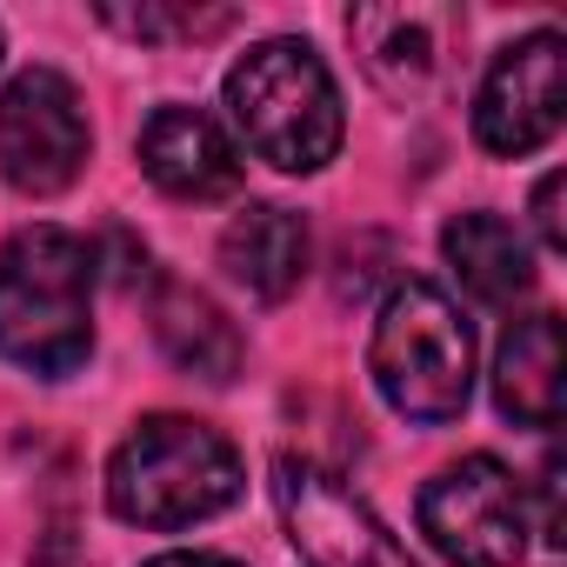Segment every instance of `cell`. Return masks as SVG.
Here are the masks:
<instances>
[{
    "mask_svg": "<svg viewBox=\"0 0 567 567\" xmlns=\"http://www.w3.org/2000/svg\"><path fill=\"white\" fill-rule=\"evenodd\" d=\"M87 107L81 87L61 68H28L8 81L0 94V174H8L14 194H61L74 187V174L87 167Z\"/></svg>",
    "mask_w": 567,
    "mask_h": 567,
    "instance_id": "cell-6",
    "label": "cell"
},
{
    "mask_svg": "<svg viewBox=\"0 0 567 567\" xmlns=\"http://www.w3.org/2000/svg\"><path fill=\"white\" fill-rule=\"evenodd\" d=\"M147 567H240V560H227V554H161Z\"/></svg>",
    "mask_w": 567,
    "mask_h": 567,
    "instance_id": "cell-18",
    "label": "cell"
},
{
    "mask_svg": "<svg viewBox=\"0 0 567 567\" xmlns=\"http://www.w3.org/2000/svg\"><path fill=\"white\" fill-rule=\"evenodd\" d=\"M227 114L240 141L280 174H321L341 154L348 114L328 61L308 41H260L227 68Z\"/></svg>",
    "mask_w": 567,
    "mask_h": 567,
    "instance_id": "cell-2",
    "label": "cell"
},
{
    "mask_svg": "<svg viewBox=\"0 0 567 567\" xmlns=\"http://www.w3.org/2000/svg\"><path fill=\"white\" fill-rule=\"evenodd\" d=\"M441 254L447 267L461 274V288L487 308H514L527 288H534V254H527V234L501 214H454L441 227Z\"/></svg>",
    "mask_w": 567,
    "mask_h": 567,
    "instance_id": "cell-12",
    "label": "cell"
},
{
    "mask_svg": "<svg viewBox=\"0 0 567 567\" xmlns=\"http://www.w3.org/2000/svg\"><path fill=\"white\" fill-rule=\"evenodd\" d=\"M154 341H161V354L181 374L214 381V388H227L240 374V354H247L240 328L200 288H181V280H161V288H154Z\"/></svg>",
    "mask_w": 567,
    "mask_h": 567,
    "instance_id": "cell-13",
    "label": "cell"
},
{
    "mask_svg": "<svg viewBox=\"0 0 567 567\" xmlns=\"http://www.w3.org/2000/svg\"><path fill=\"white\" fill-rule=\"evenodd\" d=\"M274 501L308 567H414V554L381 527V514L315 461H274Z\"/></svg>",
    "mask_w": 567,
    "mask_h": 567,
    "instance_id": "cell-7",
    "label": "cell"
},
{
    "mask_svg": "<svg viewBox=\"0 0 567 567\" xmlns=\"http://www.w3.org/2000/svg\"><path fill=\"white\" fill-rule=\"evenodd\" d=\"M368 374L381 401L421 427L461 421L474 394V334L434 280H401L374 315Z\"/></svg>",
    "mask_w": 567,
    "mask_h": 567,
    "instance_id": "cell-4",
    "label": "cell"
},
{
    "mask_svg": "<svg viewBox=\"0 0 567 567\" xmlns=\"http://www.w3.org/2000/svg\"><path fill=\"white\" fill-rule=\"evenodd\" d=\"M560 114H567V41L540 28L487 68L474 94V141L501 161H520L560 134Z\"/></svg>",
    "mask_w": 567,
    "mask_h": 567,
    "instance_id": "cell-8",
    "label": "cell"
},
{
    "mask_svg": "<svg viewBox=\"0 0 567 567\" xmlns=\"http://www.w3.org/2000/svg\"><path fill=\"white\" fill-rule=\"evenodd\" d=\"M240 494V454L220 427L194 414H147L107 461V507L127 527H194L234 507Z\"/></svg>",
    "mask_w": 567,
    "mask_h": 567,
    "instance_id": "cell-3",
    "label": "cell"
},
{
    "mask_svg": "<svg viewBox=\"0 0 567 567\" xmlns=\"http://www.w3.org/2000/svg\"><path fill=\"white\" fill-rule=\"evenodd\" d=\"M0 54H8V41H0Z\"/></svg>",
    "mask_w": 567,
    "mask_h": 567,
    "instance_id": "cell-19",
    "label": "cell"
},
{
    "mask_svg": "<svg viewBox=\"0 0 567 567\" xmlns=\"http://www.w3.org/2000/svg\"><path fill=\"white\" fill-rule=\"evenodd\" d=\"M348 34L361 41L368 68L388 81V87H408L434 68V21L427 14H408V8H368L348 21Z\"/></svg>",
    "mask_w": 567,
    "mask_h": 567,
    "instance_id": "cell-14",
    "label": "cell"
},
{
    "mask_svg": "<svg viewBox=\"0 0 567 567\" xmlns=\"http://www.w3.org/2000/svg\"><path fill=\"white\" fill-rule=\"evenodd\" d=\"M94 354V247L68 227H21L0 247V361L41 381Z\"/></svg>",
    "mask_w": 567,
    "mask_h": 567,
    "instance_id": "cell-1",
    "label": "cell"
},
{
    "mask_svg": "<svg viewBox=\"0 0 567 567\" xmlns=\"http://www.w3.org/2000/svg\"><path fill=\"white\" fill-rule=\"evenodd\" d=\"M421 534L447 567H514L527 547V494L494 454H467L421 487Z\"/></svg>",
    "mask_w": 567,
    "mask_h": 567,
    "instance_id": "cell-5",
    "label": "cell"
},
{
    "mask_svg": "<svg viewBox=\"0 0 567 567\" xmlns=\"http://www.w3.org/2000/svg\"><path fill=\"white\" fill-rule=\"evenodd\" d=\"M540 540L560 547L567 540V507H560V454L540 461Z\"/></svg>",
    "mask_w": 567,
    "mask_h": 567,
    "instance_id": "cell-16",
    "label": "cell"
},
{
    "mask_svg": "<svg viewBox=\"0 0 567 567\" xmlns=\"http://www.w3.org/2000/svg\"><path fill=\"white\" fill-rule=\"evenodd\" d=\"M220 267L254 301H288L308 274V227L288 207H240L220 227Z\"/></svg>",
    "mask_w": 567,
    "mask_h": 567,
    "instance_id": "cell-10",
    "label": "cell"
},
{
    "mask_svg": "<svg viewBox=\"0 0 567 567\" xmlns=\"http://www.w3.org/2000/svg\"><path fill=\"white\" fill-rule=\"evenodd\" d=\"M567 368H560V315H527V321H514L507 334H501V354H494V401H501V414L507 421H520V427H554L560 421V394H567V381H560Z\"/></svg>",
    "mask_w": 567,
    "mask_h": 567,
    "instance_id": "cell-11",
    "label": "cell"
},
{
    "mask_svg": "<svg viewBox=\"0 0 567 567\" xmlns=\"http://www.w3.org/2000/svg\"><path fill=\"white\" fill-rule=\"evenodd\" d=\"M101 21L107 28H121V34H134V41H200V34H220L234 14L227 8H214V14H200V8H101Z\"/></svg>",
    "mask_w": 567,
    "mask_h": 567,
    "instance_id": "cell-15",
    "label": "cell"
},
{
    "mask_svg": "<svg viewBox=\"0 0 567 567\" xmlns=\"http://www.w3.org/2000/svg\"><path fill=\"white\" fill-rule=\"evenodd\" d=\"M534 227H540L547 247H567V227H560V174H540V187H534Z\"/></svg>",
    "mask_w": 567,
    "mask_h": 567,
    "instance_id": "cell-17",
    "label": "cell"
},
{
    "mask_svg": "<svg viewBox=\"0 0 567 567\" xmlns=\"http://www.w3.org/2000/svg\"><path fill=\"white\" fill-rule=\"evenodd\" d=\"M141 167L167 200H227L247 174L227 127L200 107H154L141 127Z\"/></svg>",
    "mask_w": 567,
    "mask_h": 567,
    "instance_id": "cell-9",
    "label": "cell"
}]
</instances>
